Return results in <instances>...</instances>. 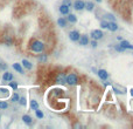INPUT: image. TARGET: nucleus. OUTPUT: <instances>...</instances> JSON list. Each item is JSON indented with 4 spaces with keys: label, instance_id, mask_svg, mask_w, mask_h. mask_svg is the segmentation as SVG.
Masks as SVG:
<instances>
[{
    "label": "nucleus",
    "instance_id": "nucleus-16",
    "mask_svg": "<svg viewBox=\"0 0 133 129\" xmlns=\"http://www.w3.org/2000/svg\"><path fill=\"white\" fill-rule=\"evenodd\" d=\"M13 68H14V71H16L18 73H20V74L25 73V72H23V67L21 66V63H18V62L13 63Z\"/></svg>",
    "mask_w": 133,
    "mask_h": 129
},
{
    "label": "nucleus",
    "instance_id": "nucleus-30",
    "mask_svg": "<svg viewBox=\"0 0 133 129\" xmlns=\"http://www.w3.org/2000/svg\"><path fill=\"white\" fill-rule=\"evenodd\" d=\"M114 49H116L117 52H124V51H125V49H124V48L120 46V43H119V45H116V46H114Z\"/></svg>",
    "mask_w": 133,
    "mask_h": 129
},
{
    "label": "nucleus",
    "instance_id": "nucleus-28",
    "mask_svg": "<svg viewBox=\"0 0 133 129\" xmlns=\"http://www.w3.org/2000/svg\"><path fill=\"white\" fill-rule=\"evenodd\" d=\"M108 22H109L108 20H102L101 21V28H104V29L108 28Z\"/></svg>",
    "mask_w": 133,
    "mask_h": 129
},
{
    "label": "nucleus",
    "instance_id": "nucleus-21",
    "mask_svg": "<svg viewBox=\"0 0 133 129\" xmlns=\"http://www.w3.org/2000/svg\"><path fill=\"white\" fill-rule=\"evenodd\" d=\"M30 108L33 109V110H35V109L39 108V103L38 101H35V100H30Z\"/></svg>",
    "mask_w": 133,
    "mask_h": 129
},
{
    "label": "nucleus",
    "instance_id": "nucleus-2",
    "mask_svg": "<svg viewBox=\"0 0 133 129\" xmlns=\"http://www.w3.org/2000/svg\"><path fill=\"white\" fill-rule=\"evenodd\" d=\"M65 84L69 86H75L78 84V76L75 73H70L65 76Z\"/></svg>",
    "mask_w": 133,
    "mask_h": 129
},
{
    "label": "nucleus",
    "instance_id": "nucleus-9",
    "mask_svg": "<svg viewBox=\"0 0 133 129\" xmlns=\"http://www.w3.org/2000/svg\"><path fill=\"white\" fill-rule=\"evenodd\" d=\"M13 79H14V76H13V74L10 73V72H5V73L3 74V81L10 82V81H12Z\"/></svg>",
    "mask_w": 133,
    "mask_h": 129
},
{
    "label": "nucleus",
    "instance_id": "nucleus-29",
    "mask_svg": "<svg viewBox=\"0 0 133 129\" xmlns=\"http://www.w3.org/2000/svg\"><path fill=\"white\" fill-rule=\"evenodd\" d=\"M62 4H64V5L68 6V7H71V6H73V1H71V0H63Z\"/></svg>",
    "mask_w": 133,
    "mask_h": 129
},
{
    "label": "nucleus",
    "instance_id": "nucleus-35",
    "mask_svg": "<svg viewBox=\"0 0 133 129\" xmlns=\"http://www.w3.org/2000/svg\"><path fill=\"white\" fill-rule=\"evenodd\" d=\"M0 120H1V116H0Z\"/></svg>",
    "mask_w": 133,
    "mask_h": 129
},
{
    "label": "nucleus",
    "instance_id": "nucleus-10",
    "mask_svg": "<svg viewBox=\"0 0 133 129\" xmlns=\"http://www.w3.org/2000/svg\"><path fill=\"white\" fill-rule=\"evenodd\" d=\"M55 82L56 84H60V85H64L65 84V75L63 73H60L55 79Z\"/></svg>",
    "mask_w": 133,
    "mask_h": 129
},
{
    "label": "nucleus",
    "instance_id": "nucleus-4",
    "mask_svg": "<svg viewBox=\"0 0 133 129\" xmlns=\"http://www.w3.org/2000/svg\"><path fill=\"white\" fill-rule=\"evenodd\" d=\"M73 7L75 8L76 11H83L85 8V3L83 0H75L73 3Z\"/></svg>",
    "mask_w": 133,
    "mask_h": 129
},
{
    "label": "nucleus",
    "instance_id": "nucleus-1",
    "mask_svg": "<svg viewBox=\"0 0 133 129\" xmlns=\"http://www.w3.org/2000/svg\"><path fill=\"white\" fill-rule=\"evenodd\" d=\"M29 49L33 53H42L46 49V43L38 39H33L29 42Z\"/></svg>",
    "mask_w": 133,
    "mask_h": 129
},
{
    "label": "nucleus",
    "instance_id": "nucleus-13",
    "mask_svg": "<svg viewBox=\"0 0 133 129\" xmlns=\"http://www.w3.org/2000/svg\"><path fill=\"white\" fill-rule=\"evenodd\" d=\"M113 90H114L117 94H125L126 92H127L125 87H121V86H119V85H117V86H113Z\"/></svg>",
    "mask_w": 133,
    "mask_h": 129
},
{
    "label": "nucleus",
    "instance_id": "nucleus-34",
    "mask_svg": "<svg viewBox=\"0 0 133 129\" xmlns=\"http://www.w3.org/2000/svg\"><path fill=\"white\" fill-rule=\"evenodd\" d=\"M96 1H97V3H102V0H96Z\"/></svg>",
    "mask_w": 133,
    "mask_h": 129
},
{
    "label": "nucleus",
    "instance_id": "nucleus-14",
    "mask_svg": "<svg viewBox=\"0 0 133 129\" xmlns=\"http://www.w3.org/2000/svg\"><path fill=\"white\" fill-rule=\"evenodd\" d=\"M22 66H23V68H26V69H28V71H32L33 69V63L30 62V61H28L27 59H23L22 60Z\"/></svg>",
    "mask_w": 133,
    "mask_h": 129
},
{
    "label": "nucleus",
    "instance_id": "nucleus-33",
    "mask_svg": "<svg viewBox=\"0 0 133 129\" xmlns=\"http://www.w3.org/2000/svg\"><path fill=\"white\" fill-rule=\"evenodd\" d=\"M0 68L5 71V69L7 68V65H6V63H0Z\"/></svg>",
    "mask_w": 133,
    "mask_h": 129
},
{
    "label": "nucleus",
    "instance_id": "nucleus-20",
    "mask_svg": "<svg viewBox=\"0 0 133 129\" xmlns=\"http://www.w3.org/2000/svg\"><path fill=\"white\" fill-rule=\"evenodd\" d=\"M22 121L25 122L26 124H32L33 119L29 116V115H23V116H22Z\"/></svg>",
    "mask_w": 133,
    "mask_h": 129
},
{
    "label": "nucleus",
    "instance_id": "nucleus-12",
    "mask_svg": "<svg viewBox=\"0 0 133 129\" xmlns=\"http://www.w3.org/2000/svg\"><path fill=\"white\" fill-rule=\"evenodd\" d=\"M67 17H68V18H67V21H68V22H70V24H76L77 22V17H76L75 14H73V13L69 12L68 14H67Z\"/></svg>",
    "mask_w": 133,
    "mask_h": 129
},
{
    "label": "nucleus",
    "instance_id": "nucleus-5",
    "mask_svg": "<svg viewBox=\"0 0 133 129\" xmlns=\"http://www.w3.org/2000/svg\"><path fill=\"white\" fill-rule=\"evenodd\" d=\"M79 32L78 31H76V29H74V31H70L69 32V39H70L71 41H74V42H77V40L79 39Z\"/></svg>",
    "mask_w": 133,
    "mask_h": 129
},
{
    "label": "nucleus",
    "instance_id": "nucleus-18",
    "mask_svg": "<svg viewBox=\"0 0 133 129\" xmlns=\"http://www.w3.org/2000/svg\"><path fill=\"white\" fill-rule=\"evenodd\" d=\"M67 24H68L67 18H63V17H61V18L57 20V25L60 26V27H65V26H67Z\"/></svg>",
    "mask_w": 133,
    "mask_h": 129
},
{
    "label": "nucleus",
    "instance_id": "nucleus-22",
    "mask_svg": "<svg viewBox=\"0 0 133 129\" xmlns=\"http://www.w3.org/2000/svg\"><path fill=\"white\" fill-rule=\"evenodd\" d=\"M19 99H20L19 94H18V93H14V94L12 95V97H11V101H12L13 103H15V102H18V101H19Z\"/></svg>",
    "mask_w": 133,
    "mask_h": 129
},
{
    "label": "nucleus",
    "instance_id": "nucleus-8",
    "mask_svg": "<svg viewBox=\"0 0 133 129\" xmlns=\"http://www.w3.org/2000/svg\"><path fill=\"white\" fill-rule=\"evenodd\" d=\"M106 29L111 31V32H116V31L118 29V25L116 21H109L108 22V28Z\"/></svg>",
    "mask_w": 133,
    "mask_h": 129
},
{
    "label": "nucleus",
    "instance_id": "nucleus-19",
    "mask_svg": "<svg viewBox=\"0 0 133 129\" xmlns=\"http://www.w3.org/2000/svg\"><path fill=\"white\" fill-rule=\"evenodd\" d=\"M85 10L89 11V12H92V11L95 10V5H93V3H91V1L85 3Z\"/></svg>",
    "mask_w": 133,
    "mask_h": 129
},
{
    "label": "nucleus",
    "instance_id": "nucleus-23",
    "mask_svg": "<svg viewBox=\"0 0 133 129\" xmlns=\"http://www.w3.org/2000/svg\"><path fill=\"white\" fill-rule=\"evenodd\" d=\"M8 85H10V87L12 89H14V90H16V89H18V87H19V85H18V82H15V81H10L8 82Z\"/></svg>",
    "mask_w": 133,
    "mask_h": 129
},
{
    "label": "nucleus",
    "instance_id": "nucleus-17",
    "mask_svg": "<svg viewBox=\"0 0 133 129\" xmlns=\"http://www.w3.org/2000/svg\"><path fill=\"white\" fill-rule=\"evenodd\" d=\"M38 61L39 62H41V63H46L48 61V55L42 52V54H40V55L38 56Z\"/></svg>",
    "mask_w": 133,
    "mask_h": 129
},
{
    "label": "nucleus",
    "instance_id": "nucleus-26",
    "mask_svg": "<svg viewBox=\"0 0 133 129\" xmlns=\"http://www.w3.org/2000/svg\"><path fill=\"white\" fill-rule=\"evenodd\" d=\"M18 102L21 104V106H23V107H25L26 104H27V100H26L25 96H21L20 99H19V101H18Z\"/></svg>",
    "mask_w": 133,
    "mask_h": 129
},
{
    "label": "nucleus",
    "instance_id": "nucleus-32",
    "mask_svg": "<svg viewBox=\"0 0 133 129\" xmlns=\"http://www.w3.org/2000/svg\"><path fill=\"white\" fill-rule=\"evenodd\" d=\"M90 43H91V46H92L93 48H96V47H97V40H93V39H92Z\"/></svg>",
    "mask_w": 133,
    "mask_h": 129
},
{
    "label": "nucleus",
    "instance_id": "nucleus-3",
    "mask_svg": "<svg viewBox=\"0 0 133 129\" xmlns=\"http://www.w3.org/2000/svg\"><path fill=\"white\" fill-rule=\"evenodd\" d=\"M103 36H104V33L102 29H93V31H91V33H90V38L93 39V40H97V41L103 39Z\"/></svg>",
    "mask_w": 133,
    "mask_h": 129
},
{
    "label": "nucleus",
    "instance_id": "nucleus-25",
    "mask_svg": "<svg viewBox=\"0 0 133 129\" xmlns=\"http://www.w3.org/2000/svg\"><path fill=\"white\" fill-rule=\"evenodd\" d=\"M8 108V103L6 101H3V100H0V109H7Z\"/></svg>",
    "mask_w": 133,
    "mask_h": 129
},
{
    "label": "nucleus",
    "instance_id": "nucleus-15",
    "mask_svg": "<svg viewBox=\"0 0 133 129\" xmlns=\"http://www.w3.org/2000/svg\"><path fill=\"white\" fill-rule=\"evenodd\" d=\"M120 46L124 48V49H133V45H131L130 41H127V40H121Z\"/></svg>",
    "mask_w": 133,
    "mask_h": 129
},
{
    "label": "nucleus",
    "instance_id": "nucleus-7",
    "mask_svg": "<svg viewBox=\"0 0 133 129\" xmlns=\"http://www.w3.org/2000/svg\"><path fill=\"white\" fill-rule=\"evenodd\" d=\"M77 42L79 43L81 46H86V45H89V38H88V35H85V34L79 35V39L77 40Z\"/></svg>",
    "mask_w": 133,
    "mask_h": 129
},
{
    "label": "nucleus",
    "instance_id": "nucleus-27",
    "mask_svg": "<svg viewBox=\"0 0 133 129\" xmlns=\"http://www.w3.org/2000/svg\"><path fill=\"white\" fill-rule=\"evenodd\" d=\"M105 18H106V20H109V21H116L114 15L111 14V13H108V14L105 15Z\"/></svg>",
    "mask_w": 133,
    "mask_h": 129
},
{
    "label": "nucleus",
    "instance_id": "nucleus-6",
    "mask_svg": "<svg viewBox=\"0 0 133 129\" xmlns=\"http://www.w3.org/2000/svg\"><path fill=\"white\" fill-rule=\"evenodd\" d=\"M96 74H98V78L101 79V80H103V81L108 80V78H109V73L105 71V69H98Z\"/></svg>",
    "mask_w": 133,
    "mask_h": 129
},
{
    "label": "nucleus",
    "instance_id": "nucleus-31",
    "mask_svg": "<svg viewBox=\"0 0 133 129\" xmlns=\"http://www.w3.org/2000/svg\"><path fill=\"white\" fill-rule=\"evenodd\" d=\"M5 43H6L7 46H11V45H12V43H13L12 38H7V39H6V40H5Z\"/></svg>",
    "mask_w": 133,
    "mask_h": 129
},
{
    "label": "nucleus",
    "instance_id": "nucleus-11",
    "mask_svg": "<svg viewBox=\"0 0 133 129\" xmlns=\"http://www.w3.org/2000/svg\"><path fill=\"white\" fill-rule=\"evenodd\" d=\"M58 11H60L61 14L67 15L69 12H70V7H68V6H65L64 4H62V5H61L60 7H58Z\"/></svg>",
    "mask_w": 133,
    "mask_h": 129
},
{
    "label": "nucleus",
    "instance_id": "nucleus-24",
    "mask_svg": "<svg viewBox=\"0 0 133 129\" xmlns=\"http://www.w3.org/2000/svg\"><path fill=\"white\" fill-rule=\"evenodd\" d=\"M35 115L38 119H43V116H45V114L42 113V110H40V109H35Z\"/></svg>",
    "mask_w": 133,
    "mask_h": 129
}]
</instances>
